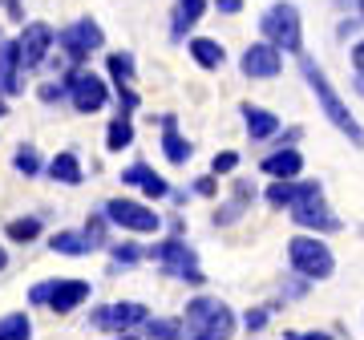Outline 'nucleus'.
<instances>
[{
	"mask_svg": "<svg viewBox=\"0 0 364 340\" xmlns=\"http://www.w3.org/2000/svg\"><path fill=\"white\" fill-rule=\"evenodd\" d=\"M299 57V73H304V81H308V90L316 93V102H320V110H324V118L336 126L344 138H348L352 146H364V130H360V122L348 114V105L340 102V93L332 90V81H328V73L320 65H316L308 53H296Z\"/></svg>",
	"mask_w": 364,
	"mask_h": 340,
	"instance_id": "1",
	"label": "nucleus"
},
{
	"mask_svg": "<svg viewBox=\"0 0 364 340\" xmlns=\"http://www.w3.org/2000/svg\"><path fill=\"white\" fill-rule=\"evenodd\" d=\"M186 340H231L235 336V312L215 296H195L182 312Z\"/></svg>",
	"mask_w": 364,
	"mask_h": 340,
	"instance_id": "2",
	"label": "nucleus"
},
{
	"mask_svg": "<svg viewBox=\"0 0 364 340\" xmlns=\"http://www.w3.org/2000/svg\"><path fill=\"white\" fill-rule=\"evenodd\" d=\"M259 33H263V41H272L275 49L304 53V25H299V9L291 0H275V4L263 9Z\"/></svg>",
	"mask_w": 364,
	"mask_h": 340,
	"instance_id": "3",
	"label": "nucleus"
},
{
	"mask_svg": "<svg viewBox=\"0 0 364 340\" xmlns=\"http://www.w3.org/2000/svg\"><path fill=\"white\" fill-rule=\"evenodd\" d=\"M146 260H154L166 275L186 280V284H195V288L207 284V275H203V267H198L195 248L182 243V235H170V239H162V243H154V248H146Z\"/></svg>",
	"mask_w": 364,
	"mask_h": 340,
	"instance_id": "4",
	"label": "nucleus"
},
{
	"mask_svg": "<svg viewBox=\"0 0 364 340\" xmlns=\"http://www.w3.org/2000/svg\"><path fill=\"white\" fill-rule=\"evenodd\" d=\"M287 263L296 267V275H308V280H328L336 272V260H332V248H328L320 235H296L287 243Z\"/></svg>",
	"mask_w": 364,
	"mask_h": 340,
	"instance_id": "5",
	"label": "nucleus"
},
{
	"mask_svg": "<svg viewBox=\"0 0 364 340\" xmlns=\"http://www.w3.org/2000/svg\"><path fill=\"white\" fill-rule=\"evenodd\" d=\"M102 211H105V219L114 223V227L134 231V235H154L158 227H162V215L150 211L146 203H138V198H109Z\"/></svg>",
	"mask_w": 364,
	"mask_h": 340,
	"instance_id": "6",
	"label": "nucleus"
},
{
	"mask_svg": "<svg viewBox=\"0 0 364 340\" xmlns=\"http://www.w3.org/2000/svg\"><path fill=\"white\" fill-rule=\"evenodd\" d=\"M146 320H150V312H146V304H138V300L102 304V308H93L90 312V324L102 328V332H109V336H117V332H134V328H142Z\"/></svg>",
	"mask_w": 364,
	"mask_h": 340,
	"instance_id": "7",
	"label": "nucleus"
},
{
	"mask_svg": "<svg viewBox=\"0 0 364 340\" xmlns=\"http://www.w3.org/2000/svg\"><path fill=\"white\" fill-rule=\"evenodd\" d=\"M57 45L65 49V57L73 61V65H85V57L105 45V33H102V25H97L93 16H81V21H73L69 28L57 33Z\"/></svg>",
	"mask_w": 364,
	"mask_h": 340,
	"instance_id": "8",
	"label": "nucleus"
},
{
	"mask_svg": "<svg viewBox=\"0 0 364 340\" xmlns=\"http://www.w3.org/2000/svg\"><path fill=\"white\" fill-rule=\"evenodd\" d=\"M65 81H69V102H73L77 114H97V110L109 102V85H105L97 73H90V69L77 65Z\"/></svg>",
	"mask_w": 364,
	"mask_h": 340,
	"instance_id": "9",
	"label": "nucleus"
},
{
	"mask_svg": "<svg viewBox=\"0 0 364 340\" xmlns=\"http://www.w3.org/2000/svg\"><path fill=\"white\" fill-rule=\"evenodd\" d=\"M243 78L251 81H267V78H279V69H284V49H275L272 41H259V45H247L243 49Z\"/></svg>",
	"mask_w": 364,
	"mask_h": 340,
	"instance_id": "10",
	"label": "nucleus"
},
{
	"mask_svg": "<svg viewBox=\"0 0 364 340\" xmlns=\"http://www.w3.org/2000/svg\"><path fill=\"white\" fill-rule=\"evenodd\" d=\"M16 45H21V65H25V69H37L41 61L49 57V49L57 45V33H53V25H45V21H33V25L21 28Z\"/></svg>",
	"mask_w": 364,
	"mask_h": 340,
	"instance_id": "11",
	"label": "nucleus"
},
{
	"mask_svg": "<svg viewBox=\"0 0 364 340\" xmlns=\"http://www.w3.org/2000/svg\"><path fill=\"white\" fill-rule=\"evenodd\" d=\"M291 215V223L296 227H304V231H324V235H332V231H340V219L328 211L324 195H312V198H299L296 207L287 211Z\"/></svg>",
	"mask_w": 364,
	"mask_h": 340,
	"instance_id": "12",
	"label": "nucleus"
},
{
	"mask_svg": "<svg viewBox=\"0 0 364 340\" xmlns=\"http://www.w3.org/2000/svg\"><path fill=\"white\" fill-rule=\"evenodd\" d=\"M251 203H255V186H251L247 179H235L231 198H227V203L215 211V227H231V223H239V219L251 211Z\"/></svg>",
	"mask_w": 364,
	"mask_h": 340,
	"instance_id": "13",
	"label": "nucleus"
},
{
	"mask_svg": "<svg viewBox=\"0 0 364 340\" xmlns=\"http://www.w3.org/2000/svg\"><path fill=\"white\" fill-rule=\"evenodd\" d=\"M122 186H138L146 198H166L170 195V183L154 166H146V162H134V166L122 170Z\"/></svg>",
	"mask_w": 364,
	"mask_h": 340,
	"instance_id": "14",
	"label": "nucleus"
},
{
	"mask_svg": "<svg viewBox=\"0 0 364 340\" xmlns=\"http://www.w3.org/2000/svg\"><path fill=\"white\" fill-rule=\"evenodd\" d=\"M21 45L16 41H0V97H16L21 93Z\"/></svg>",
	"mask_w": 364,
	"mask_h": 340,
	"instance_id": "15",
	"label": "nucleus"
},
{
	"mask_svg": "<svg viewBox=\"0 0 364 340\" xmlns=\"http://www.w3.org/2000/svg\"><path fill=\"white\" fill-rule=\"evenodd\" d=\"M85 300H90V284H85V280H53L49 308L57 316H65V312H73V308H81Z\"/></svg>",
	"mask_w": 364,
	"mask_h": 340,
	"instance_id": "16",
	"label": "nucleus"
},
{
	"mask_svg": "<svg viewBox=\"0 0 364 340\" xmlns=\"http://www.w3.org/2000/svg\"><path fill=\"white\" fill-rule=\"evenodd\" d=\"M239 114H243V126H247L251 142H267V138L279 134V118H275L272 110H263V105L243 102V105H239Z\"/></svg>",
	"mask_w": 364,
	"mask_h": 340,
	"instance_id": "17",
	"label": "nucleus"
},
{
	"mask_svg": "<svg viewBox=\"0 0 364 340\" xmlns=\"http://www.w3.org/2000/svg\"><path fill=\"white\" fill-rule=\"evenodd\" d=\"M162 154H166V162H174V166L191 162V154H195V146L178 134V118H174V114H162Z\"/></svg>",
	"mask_w": 364,
	"mask_h": 340,
	"instance_id": "18",
	"label": "nucleus"
},
{
	"mask_svg": "<svg viewBox=\"0 0 364 340\" xmlns=\"http://www.w3.org/2000/svg\"><path fill=\"white\" fill-rule=\"evenodd\" d=\"M299 170H304V154L296 146H279L275 154L263 158V174L267 179H299Z\"/></svg>",
	"mask_w": 364,
	"mask_h": 340,
	"instance_id": "19",
	"label": "nucleus"
},
{
	"mask_svg": "<svg viewBox=\"0 0 364 340\" xmlns=\"http://www.w3.org/2000/svg\"><path fill=\"white\" fill-rule=\"evenodd\" d=\"M49 179L53 183H61V186H81L85 183V170H81V158L73 154V150H61V154L53 158L49 166Z\"/></svg>",
	"mask_w": 364,
	"mask_h": 340,
	"instance_id": "20",
	"label": "nucleus"
},
{
	"mask_svg": "<svg viewBox=\"0 0 364 340\" xmlns=\"http://www.w3.org/2000/svg\"><path fill=\"white\" fill-rule=\"evenodd\" d=\"M207 13V0H178L174 4V13H170V37L182 41L186 37V28L198 25V16Z\"/></svg>",
	"mask_w": 364,
	"mask_h": 340,
	"instance_id": "21",
	"label": "nucleus"
},
{
	"mask_svg": "<svg viewBox=\"0 0 364 340\" xmlns=\"http://www.w3.org/2000/svg\"><path fill=\"white\" fill-rule=\"evenodd\" d=\"M191 57H195L198 69H223V61H227L223 45H219V41H210V37H195V41H191Z\"/></svg>",
	"mask_w": 364,
	"mask_h": 340,
	"instance_id": "22",
	"label": "nucleus"
},
{
	"mask_svg": "<svg viewBox=\"0 0 364 340\" xmlns=\"http://www.w3.org/2000/svg\"><path fill=\"white\" fill-rule=\"evenodd\" d=\"M49 248L57 251V255H69V260H77V255H90V239H85V231H57V235L49 239Z\"/></svg>",
	"mask_w": 364,
	"mask_h": 340,
	"instance_id": "23",
	"label": "nucleus"
},
{
	"mask_svg": "<svg viewBox=\"0 0 364 340\" xmlns=\"http://www.w3.org/2000/svg\"><path fill=\"white\" fill-rule=\"evenodd\" d=\"M130 142H134V122H130V114H117L109 122V130H105V150L109 154H122Z\"/></svg>",
	"mask_w": 364,
	"mask_h": 340,
	"instance_id": "24",
	"label": "nucleus"
},
{
	"mask_svg": "<svg viewBox=\"0 0 364 340\" xmlns=\"http://www.w3.org/2000/svg\"><path fill=\"white\" fill-rule=\"evenodd\" d=\"M146 340H182V320H162V316H150L142 324Z\"/></svg>",
	"mask_w": 364,
	"mask_h": 340,
	"instance_id": "25",
	"label": "nucleus"
},
{
	"mask_svg": "<svg viewBox=\"0 0 364 340\" xmlns=\"http://www.w3.org/2000/svg\"><path fill=\"white\" fill-rule=\"evenodd\" d=\"M4 235L13 239V243H33V239L41 235V219H37V215H25V219H13L9 227H4Z\"/></svg>",
	"mask_w": 364,
	"mask_h": 340,
	"instance_id": "26",
	"label": "nucleus"
},
{
	"mask_svg": "<svg viewBox=\"0 0 364 340\" xmlns=\"http://www.w3.org/2000/svg\"><path fill=\"white\" fill-rule=\"evenodd\" d=\"M33 336V324H28L25 312H9L0 320V340H28Z\"/></svg>",
	"mask_w": 364,
	"mask_h": 340,
	"instance_id": "27",
	"label": "nucleus"
},
{
	"mask_svg": "<svg viewBox=\"0 0 364 340\" xmlns=\"http://www.w3.org/2000/svg\"><path fill=\"white\" fill-rule=\"evenodd\" d=\"M105 65H109L114 85H130V81H134V57H130V53H109V57H105Z\"/></svg>",
	"mask_w": 364,
	"mask_h": 340,
	"instance_id": "28",
	"label": "nucleus"
},
{
	"mask_svg": "<svg viewBox=\"0 0 364 340\" xmlns=\"http://www.w3.org/2000/svg\"><path fill=\"white\" fill-rule=\"evenodd\" d=\"M109 260H114V267H134L146 260V251L138 243H109Z\"/></svg>",
	"mask_w": 364,
	"mask_h": 340,
	"instance_id": "29",
	"label": "nucleus"
},
{
	"mask_svg": "<svg viewBox=\"0 0 364 340\" xmlns=\"http://www.w3.org/2000/svg\"><path fill=\"white\" fill-rule=\"evenodd\" d=\"M13 170H16V174H25V179L41 174V154L33 150V146H16V154H13Z\"/></svg>",
	"mask_w": 364,
	"mask_h": 340,
	"instance_id": "30",
	"label": "nucleus"
},
{
	"mask_svg": "<svg viewBox=\"0 0 364 340\" xmlns=\"http://www.w3.org/2000/svg\"><path fill=\"white\" fill-rule=\"evenodd\" d=\"M105 231H109V219H105V211L102 215H90V223H85V239H90V248H109L105 243Z\"/></svg>",
	"mask_w": 364,
	"mask_h": 340,
	"instance_id": "31",
	"label": "nucleus"
},
{
	"mask_svg": "<svg viewBox=\"0 0 364 340\" xmlns=\"http://www.w3.org/2000/svg\"><path fill=\"white\" fill-rule=\"evenodd\" d=\"M37 97H41L45 105H53V102H65V97H69V81H45V85L37 90Z\"/></svg>",
	"mask_w": 364,
	"mask_h": 340,
	"instance_id": "32",
	"label": "nucleus"
},
{
	"mask_svg": "<svg viewBox=\"0 0 364 340\" xmlns=\"http://www.w3.org/2000/svg\"><path fill=\"white\" fill-rule=\"evenodd\" d=\"M267 320H272V308H251V312L243 316V328H247V332H263Z\"/></svg>",
	"mask_w": 364,
	"mask_h": 340,
	"instance_id": "33",
	"label": "nucleus"
},
{
	"mask_svg": "<svg viewBox=\"0 0 364 340\" xmlns=\"http://www.w3.org/2000/svg\"><path fill=\"white\" fill-rule=\"evenodd\" d=\"M235 166H239V154H235V150H223V154H215V162H210V174H231Z\"/></svg>",
	"mask_w": 364,
	"mask_h": 340,
	"instance_id": "34",
	"label": "nucleus"
},
{
	"mask_svg": "<svg viewBox=\"0 0 364 340\" xmlns=\"http://www.w3.org/2000/svg\"><path fill=\"white\" fill-rule=\"evenodd\" d=\"M49 296H53V280H41V284H33V292H28V304L49 308Z\"/></svg>",
	"mask_w": 364,
	"mask_h": 340,
	"instance_id": "35",
	"label": "nucleus"
},
{
	"mask_svg": "<svg viewBox=\"0 0 364 340\" xmlns=\"http://www.w3.org/2000/svg\"><path fill=\"white\" fill-rule=\"evenodd\" d=\"M138 110V93L130 85H117V114H134Z\"/></svg>",
	"mask_w": 364,
	"mask_h": 340,
	"instance_id": "36",
	"label": "nucleus"
},
{
	"mask_svg": "<svg viewBox=\"0 0 364 340\" xmlns=\"http://www.w3.org/2000/svg\"><path fill=\"white\" fill-rule=\"evenodd\" d=\"M215 179H219V174H203V179L195 183V195H203V198H215V191H219V183H215Z\"/></svg>",
	"mask_w": 364,
	"mask_h": 340,
	"instance_id": "37",
	"label": "nucleus"
},
{
	"mask_svg": "<svg viewBox=\"0 0 364 340\" xmlns=\"http://www.w3.org/2000/svg\"><path fill=\"white\" fill-rule=\"evenodd\" d=\"M215 9H219L223 16H235L239 9H243V0H215Z\"/></svg>",
	"mask_w": 364,
	"mask_h": 340,
	"instance_id": "38",
	"label": "nucleus"
},
{
	"mask_svg": "<svg viewBox=\"0 0 364 340\" xmlns=\"http://www.w3.org/2000/svg\"><path fill=\"white\" fill-rule=\"evenodd\" d=\"M287 340H336L332 332H287Z\"/></svg>",
	"mask_w": 364,
	"mask_h": 340,
	"instance_id": "39",
	"label": "nucleus"
},
{
	"mask_svg": "<svg viewBox=\"0 0 364 340\" xmlns=\"http://www.w3.org/2000/svg\"><path fill=\"white\" fill-rule=\"evenodd\" d=\"M352 65H356V73L364 78V41H356V45H352Z\"/></svg>",
	"mask_w": 364,
	"mask_h": 340,
	"instance_id": "40",
	"label": "nucleus"
},
{
	"mask_svg": "<svg viewBox=\"0 0 364 340\" xmlns=\"http://www.w3.org/2000/svg\"><path fill=\"white\" fill-rule=\"evenodd\" d=\"M0 4H4V9H9V13H13L16 21H21V0H0Z\"/></svg>",
	"mask_w": 364,
	"mask_h": 340,
	"instance_id": "41",
	"label": "nucleus"
},
{
	"mask_svg": "<svg viewBox=\"0 0 364 340\" xmlns=\"http://www.w3.org/2000/svg\"><path fill=\"white\" fill-rule=\"evenodd\" d=\"M4 267H9V251L0 248V272H4Z\"/></svg>",
	"mask_w": 364,
	"mask_h": 340,
	"instance_id": "42",
	"label": "nucleus"
},
{
	"mask_svg": "<svg viewBox=\"0 0 364 340\" xmlns=\"http://www.w3.org/2000/svg\"><path fill=\"white\" fill-rule=\"evenodd\" d=\"M114 340H138V336H130V332H117V336Z\"/></svg>",
	"mask_w": 364,
	"mask_h": 340,
	"instance_id": "43",
	"label": "nucleus"
},
{
	"mask_svg": "<svg viewBox=\"0 0 364 340\" xmlns=\"http://www.w3.org/2000/svg\"><path fill=\"white\" fill-rule=\"evenodd\" d=\"M356 90H360V93H364V78H360V73H356Z\"/></svg>",
	"mask_w": 364,
	"mask_h": 340,
	"instance_id": "44",
	"label": "nucleus"
},
{
	"mask_svg": "<svg viewBox=\"0 0 364 340\" xmlns=\"http://www.w3.org/2000/svg\"><path fill=\"white\" fill-rule=\"evenodd\" d=\"M4 114H9V105H4V97H0V118H4Z\"/></svg>",
	"mask_w": 364,
	"mask_h": 340,
	"instance_id": "45",
	"label": "nucleus"
},
{
	"mask_svg": "<svg viewBox=\"0 0 364 340\" xmlns=\"http://www.w3.org/2000/svg\"><path fill=\"white\" fill-rule=\"evenodd\" d=\"M356 9H360V21H364V0H356Z\"/></svg>",
	"mask_w": 364,
	"mask_h": 340,
	"instance_id": "46",
	"label": "nucleus"
}]
</instances>
